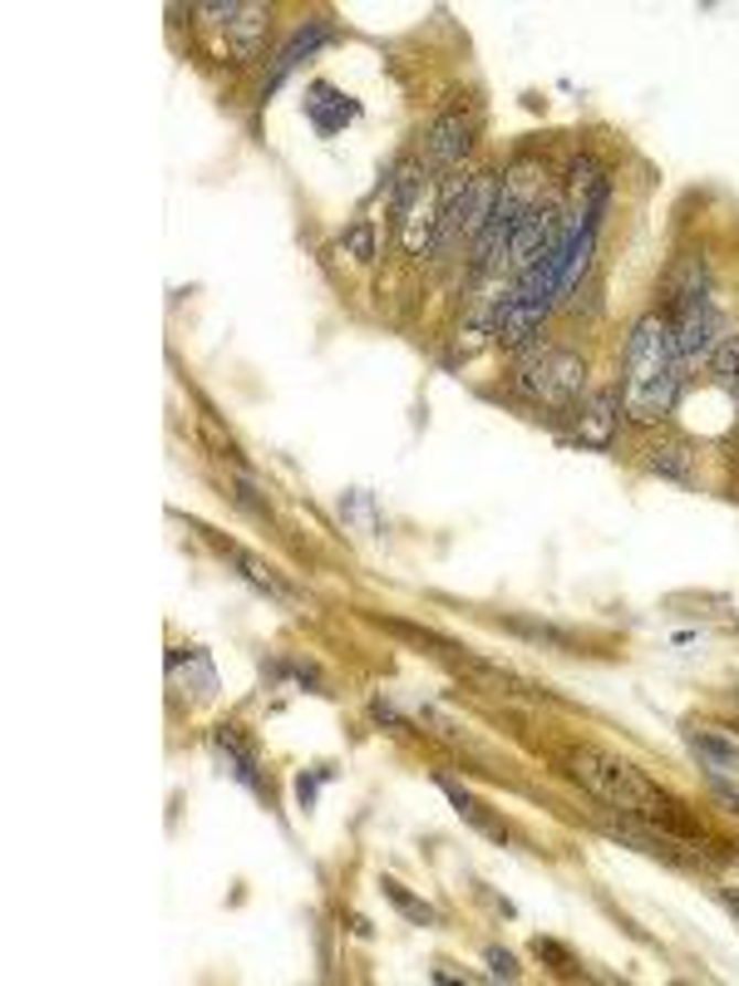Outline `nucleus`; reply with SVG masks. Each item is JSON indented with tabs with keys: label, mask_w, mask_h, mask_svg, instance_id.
<instances>
[{
	"label": "nucleus",
	"mask_w": 739,
	"mask_h": 986,
	"mask_svg": "<svg viewBox=\"0 0 739 986\" xmlns=\"http://www.w3.org/2000/svg\"><path fill=\"white\" fill-rule=\"evenodd\" d=\"M646 469L661 474V479H675V484H690L695 479V449L685 439H661L646 449Z\"/></svg>",
	"instance_id": "8"
},
{
	"label": "nucleus",
	"mask_w": 739,
	"mask_h": 986,
	"mask_svg": "<svg viewBox=\"0 0 739 986\" xmlns=\"http://www.w3.org/2000/svg\"><path fill=\"white\" fill-rule=\"evenodd\" d=\"M685 380V356L675 346V331L665 316H641L631 326L626 341V390H621V405L636 424H656L671 415L675 395H681Z\"/></svg>",
	"instance_id": "1"
},
{
	"label": "nucleus",
	"mask_w": 739,
	"mask_h": 986,
	"mask_svg": "<svg viewBox=\"0 0 739 986\" xmlns=\"http://www.w3.org/2000/svg\"><path fill=\"white\" fill-rule=\"evenodd\" d=\"M341 252L355 257V262H375V227H370V222H355V227L341 237Z\"/></svg>",
	"instance_id": "19"
},
{
	"label": "nucleus",
	"mask_w": 739,
	"mask_h": 986,
	"mask_svg": "<svg viewBox=\"0 0 739 986\" xmlns=\"http://www.w3.org/2000/svg\"><path fill=\"white\" fill-rule=\"evenodd\" d=\"M710 370L725 380V385H739V336H720V341H715Z\"/></svg>",
	"instance_id": "18"
},
{
	"label": "nucleus",
	"mask_w": 739,
	"mask_h": 986,
	"mask_svg": "<svg viewBox=\"0 0 739 986\" xmlns=\"http://www.w3.org/2000/svg\"><path fill=\"white\" fill-rule=\"evenodd\" d=\"M720 903H725V908H730V913L739 918V893H735V888H720Z\"/></svg>",
	"instance_id": "24"
},
{
	"label": "nucleus",
	"mask_w": 739,
	"mask_h": 986,
	"mask_svg": "<svg viewBox=\"0 0 739 986\" xmlns=\"http://www.w3.org/2000/svg\"><path fill=\"white\" fill-rule=\"evenodd\" d=\"M193 10L217 20L222 35H227V50L237 55V65H251V60L261 55V40H267V6H237V0H227V6H193Z\"/></svg>",
	"instance_id": "3"
},
{
	"label": "nucleus",
	"mask_w": 739,
	"mask_h": 986,
	"mask_svg": "<svg viewBox=\"0 0 739 986\" xmlns=\"http://www.w3.org/2000/svg\"><path fill=\"white\" fill-rule=\"evenodd\" d=\"M730 701H735V710H739V691H730Z\"/></svg>",
	"instance_id": "25"
},
{
	"label": "nucleus",
	"mask_w": 739,
	"mask_h": 986,
	"mask_svg": "<svg viewBox=\"0 0 739 986\" xmlns=\"http://www.w3.org/2000/svg\"><path fill=\"white\" fill-rule=\"evenodd\" d=\"M370 715H375V720H379V725H389V730H409V725H405V720H399V715H395V706H385V701H370Z\"/></svg>",
	"instance_id": "23"
},
{
	"label": "nucleus",
	"mask_w": 739,
	"mask_h": 986,
	"mask_svg": "<svg viewBox=\"0 0 739 986\" xmlns=\"http://www.w3.org/2000/svg\"><path fill=\"white\" fill-rule=\"evenodd\" d=\"M306 109H311V119H315V129H321V134H335L345 119H355V104H345L331 84H315L311 99H306Z\"/></svg>",
	"instance_id": "13"
},
{
	"label": "nucleus",
	"mask_w": 739,
	"mask_h": 986,
	"mask_svg": "<svg viewBox=\"0 0 739 986\" xmlns=\"http://www.w3.org/2000/svg\"><path fill=\"white\" fill-rule=\"evenodd\" d=\"M533 952H537V957H543V962H553L557 972H567V977H572V972H577V957L563 947V942H553V937H537V942H533Z\"/></svg>",
	"instance_id": "20"
},
{
	"label": "nucleus",
	"mask_w": 739,
	"mask_h": 986,
	"mask_svg": "<svg viewBox=\"0 0 739 986\" xmlns=\"http://www.w3.org/2000/svg\"><path fill=\"white\" fill-rule=\"evenodd\" d=\"M379 893H385L389 903L399 908V913H405L409 922H415V927H435V922H439V913H435V908H429L425 898H415V893H409V888L399 883V878H385V883H379Z\"/></svg>",
	"instance_id": "16"
},
{
	"label": "nucleus",
	"mask_w": 739,
	"mask_h": 986,
	"mask_svg": "<svg viewBox=\"0 0 739 986\" xmlns=\"http://www.w3.org/2000/svg\"><path fill=\"white\" fill-rule=\"evenodd\" d=\"M217 750L227 755L232 775H237L242 784H251V789H261V780H257V755H251V745L237 735V725H222V730H217Z\"/></svg>",
	"instance_id": "14"
},
{
	"label": "nucleus",
	"mask_w": 739,
	"mask_h": 986,
	"mask_svg": "<svg viewBox=\"0 0 739 986\" xmlns=\"http://www.w3.org/2000/svg\"><path fill=\"white\" fill-rule=\"evenodd\" d=\"M419 198H425V168H419V163H399L395 188H389V212H395V218H409Z\"/></svg>",
	"instance_id": "15"
},
{
	"label": "nucleus",
	"mask_w": 739,
	"mask_h": 986,
	"mask_svg": "<svg viewBox=\"0 0 739 986\" xmlns=\"http://www.w3.org/2000/svg\"><path fill=\"white\" fill-rule=\"evenodd\" d=\"M483 962H489V972H493V977H503V982H517V957H513V952H503V947H489V952H483Z\"/></svg>",
	"instance_id": "21"
},
{
	"label": "nucleus",
	"mask_w": 739,
	"mask_h": 986,
	"mask_svg": "<svg viewBox=\"0 0 739 986\" xmlns=\"http://www.w3.org/2000/svg\"><path fill=\"white\" fill-rule=\"evenodd\" d=\"M331 35H335V30H331V20H306V25H301V30H296V35L287 40V45H281L277 65H271L267 84H261V94H267V89H277V84L287 79V74H291L296 65H301L306 55H315V50H321V45H325V40H331Z\"/></svg>",
	"instance_id": "7"
},
{
	"label": "nucleus",
	"mask_w": 739,
	"mask_h": 986,
	"mask_svg": "<svg viewBox=\"0 0 739 986\" xmlns=\"http://www.w3.org/2000/svg\"><path fill=\"white\" fill-rule=\"evenodd\" d=\"M473 148V124L463 119V109H443L425 134V163L429 168H453Z\"/></svg>",
	"instance_id": "4"
},
{
	"label": "nucleus",
	"mask_w": 739,
	"mask_h": 986,
	"mask_svg": "<svg viewBox=\"0 0 739 986\" xmlns=\"http://www.w3.org/2000/svg\"><path fill=\"white\" fill-rule=\"evenodd\" d=\"M611 430H617V395L601 390V395H591V405L582 410V420H577V434H582V444H591V449H607Z\"/></svg>",
	"instance_id": "10"
},
{
	"label": "nucleus",
	"mask_w": 739,
	"mask_h": 986,
	"mask_svg": "<svg viewBox=\"0 0 739 986\" xmlns=\"http://www.w3.org/2000/svg\"><path fill=\"white\" fill-rule=\"evenodd\" d=\"M443 666H449L453 676H463V681H473L483 696H508V701H517V696H533L523 681H517L513 671H503V666L479 661V656H463V651H453V656H443Z\"/></svg>",
	"instance_id": "6"
},
{
	"label": "nucleus",
	"mask_w": 739,
	"mask_h": 986,
	"mask_svg": "<svg viewBox=\"0 0 739 986\" xmlns=\"http://www.w3.org/2000/svg\"><path fill=\"white\" fill-rule=\"evenodd\" d=\"M222 553H227V558H232V563H237V568H242V577H247V582H251V587H257V592H267V597H271V602H287V607H291V602H296V597H291V592H287V587H281V577H277V572H271L267 563H261V558L242 553V548H237V543H222Z\"/></svg>",
	"instance_id": "12"
},
{
	"label": "nucleus",
	"mask_w": 739,
	"mask_h": 986,
	"mask_svg": "<svg viewBox=\"0 0 739 986\" xmlns=\"http://www.w3.org/2000/svg\"><path fill=\"white\" fill-rule=\"evenodd\" d=\"M690 750L710 765V780L739 775V745H730V740L710 735V730H690Z\"/></svg>",
	"instance_id": "11"
},
{
	"label": "nucleus",
	"mask_w": 739,
	"mask_h": 986,
	"mask_svg": "<svg viewBox=\"0 0 739 986\" xmlns=\"http://www.w3.org/2000/svg\"><path fill=\"white\" fill-rule=\"evenodd\" d=\"M503 627L517 632V636H527V642H537V646H557V651H577V636H572V632H563V627H547V622L503 617Z\"/></svg>",
	"instance_id": "17"
},
{
	"label": "nucleus",
	"mask_w": 739,
	"mask_h": 986,
	"mask_svg": "<svg viewBox=\"0 0 739 986\" xmlns=\"http://www.w3.org/2000/svg\"><path fill=\"white\" fill-rule=\"evenodd\" d=\"M232 498H237L242 508H247V513H257V518H271V508H267V498H257V489H251L247 479H237L232 484Z\"/></svg>",
	"instance_id": "22"
},
{
	"label": "nucleus",
	"mask_w": 739,
	"mask_h": 986,
	"mask_svg": "<svg viewBox=\"0 0 739 986\" xmlns=\"http://www.w3.org/2000/svg\"><path fill=\"white\" fill-rule=\"evenodd\" d=\"M439 789L449 794V804H453V809H459V819H463V824H473V829H479L483 839H493V844H508V824H503V819H493V814L483 809V804L473 799V794H463L453 780H439Z\"/></svg>",
	"instance_id": "9"
},
{
	"label": "nucleus",
	"mask_w": 739,
	"mask_h": 986,
	"mask_svg": "<svg viewBox=\"0 0 739 986\" xmlns=\"http://www.w3.org/2000/svg\"><path fill=\"white\" fill-rule=\"evenodd\" d=\"M543 316H547V306H543V301H527V296H503L499 316H493V341H499V346H513V351H523V346L537 336Z\"/></svg>",
	"instance_id": "5"
},
{
	"label": "nucleus",
	"mask_w": 739,
	"mask_h": 986,
	"mask_svg": "<svg viewBox=\"0 0 739 986\" xmlns=\"http://www.w3.org/2000/svg\"><path fill=\"white\" fill-rule=\"evenodd\" d=\"M513 385L523 390V395H533L537 405L563 410V405H572V400L582 395L587 365L572 351H557V346H533V351H523V360H517Z\"/></svg>",
	"instance_id": "2"
}]
</instances>
